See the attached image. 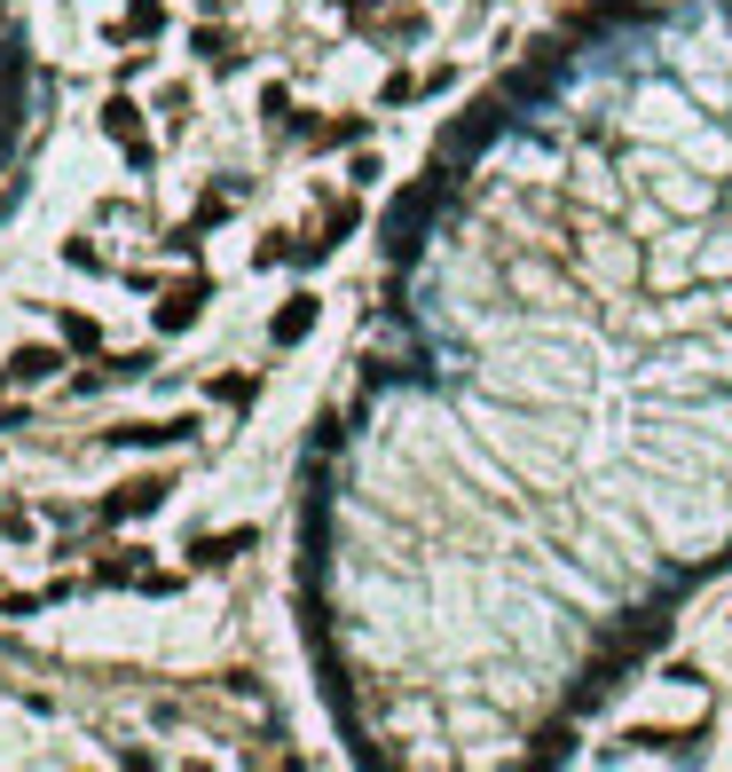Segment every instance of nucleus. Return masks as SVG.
<instances>
[{
    "mask_svg": "<svg viewBox=\"0 0 732 772\" xmlns=\"http://www.w3.org/2000/svg\"><path fill=\"white\" fill-rule=\"evenodd\" d=\"M56 371H63V348H17V355H9V379H17V387L56 379Z\"/></svg>",
    "mask_w": 732,
    "mask_h": 772,
    "instance_id": "nucleus-10",
    "label": "nucleus"
},
{
    "mask_svg": "<svg viewBox=\"0 0 732 772\" xmlns=\"http://www.w3.org/2000/svg\"><path fill=\"white\" fill-rule=\"evenodd\" d=\"M237 552H252V529H229V537H198V544H190V568H229Z\"/></svg>",
    "mask_w": 732,
    "mask_h": 772,
    "instance_id": "nucleus-9",
    "label": "nucleus"
},
{
    "mask_svg": "<svg viewBox=\"0 0 732 772\" xmlns=\"http://www.w3.org/2000/svg\"><path fill=\"white\" fill-rule=\"evenodd\" d=\"M292 252H300L292 237H260V244H252V269H277V261H292Z\"/></svg>",
    "mask_w": 732,
    "mask_h": 772,
    "instance_id": "nucleus-15",
    "label": "nucleus"
},
{
    "mask_svg": "<svg viewBox=\"0 0 732 772\" xmlns=\"http://www.w3.org/2000/svg\"><path fill=\"white\" fill-rule=\"evenodd\" d=\"M190 48H198V56H205V63L221 71V79H237V71H244V48H237V40H229L221 24H198V32H190Z\"/></svg>",
    "mask_w": 732,
    "mask_h": 772,
    "instance_id": "nucleus-8",
    "label": "nucleus"
},
{
    "mask_svg": "<svg viewBox=\"0 0 732 772\" xmlns=\"http://www.w3.org/2000/svg\"><path fill=\"white\" fill-rule=\"evenodd\" d=\"M339 442H347V418H315L308 425V458H331Z\"/></svg>",
    "mask_w": 732,
    "mask_h": 772,
    "instance_id": "nucleus-14",
    "label": "nucleus"
},
{
    "mask_svg": "<svg viewBox=\"0 0 732 772\" xmlns=\"http://www.w3.org/2000/svg\"><path fill=\"white\" fill-rule=\"evenodd\" d=\"M300 134H308L315 150H347V142L371 134V119H362V111H347V119H300Z\"/></svg>",
    "mask_w": 732,
    "mask_h": 772,
    "instance_id": "nucleus-7",
    "label": "nucleus"
},
{
    "mask_svg": "<svg viewBox=\"0 0 732 772\" xmlns=\"http://www.w3.org/2000/svg\"><path fill=\"white\" fill-rule=\"evenodd\" d=\"M56 331H63V348H71V355H96V348H103V323H96V315H79V308H63V315H56Z\"/></svg>",
    "mask_w": 732,
    "mask_h": 772,
    "instance_id": "nucleus-11",
    "label": "nucleus"
},
{
    "mask_svg": "<svg viewBox=\"0 0 732 772\" xmlns=\"http://www.w3.org/2000/svg\"><path fill=\"white\" fill-rule=\"evenodd\" d=\"M213 402H221V410H252V402H260V379H252V371H221V379H213Z\"/></svg>",
    "mask_w": 732,
    "mask_h": 772,
    "instance_id": "nucleus-12",
    "label": "nucleus"
},
{
    "mask_svg": "<svg viewBox=\"0 0 732 772\" xmlns=\"http://www.w3.org/2000/svg\"><path fill=\"white\" fill-rule=\"evenodd\" d=\"M158 111H166V119L181 127V119H190V88H166V96H158Z\"/></svg>",
    "mask_w": 732,
    "mask_h": 772,
    "instance_id": "nucleus-21",
    "label": "nucleus"
},
{
    "mask_svg": "<svg viewBox=\"0 0 732 772\" xmlns=\"http://www.w3.org/2000/svg\"><path fill=\"white\" fill-rule=\"evenodd\" d=\"M315 315H323V308H315V292H292L277 315H268V339H277V348H300V339L315 331Z\"/></svg>",
    "mask_w": 732,
    "mask_h": 772,
    "instance_id": "nucleus-6",
    "label": "nucleus"
},
{
    "mask_svg": "<svg viewBox=\"0 0 732 772\" xmlns=\"http://www.w3.org/2000/svg\"><path fill=\"white\" fill-rule=\"evenodd\" d=\"M198 434V418H134V425H111V450H181Z\"/></svg>",
    "mask_w": 732,
    "mask_h": 772,
    "instance_id": "nucleus-2",
    "label": "nucleus"
},
{
    "mask_svg": "<svg viewBox=\"0 0 732 772\" xmlns=\"http://www.w3.org/2000/svg\"><path fill=\"white\" fill-rule=\"evenodd\" d=\"M142 575H150V568H142L134 552H127V560H103V568H96V583H142Z\"/></svg>",
    "mask_w": 732,
    "mask_h": 772,
    "instance_id": "nucleus-16",
    "label": "nucleus"
},
{
    "mask_svg": "<svg viewBox=\"0 0 732 772\" xmlns=\"http://www.w3.org/2000/svg\"><path fill=\"white\" fill-rule=\"evenodd\" d=\"M260 111H268V119L292 111V88H284V79H268V88H260Z\"/></svg>",
    "mask_w": 732,
    "mask_h": 772,
    "instance_id": "nucleus-19",
    "label": "nucleus"
},
{
    "mask_svg": "<svg viewBox=\"0 0 732 772\" xmlns=\"http://www.w3.org/2000/svg\"><path fill=\"white\" fill-rule=\"evenodd\" d=\"M410 96H425V79H410V71H394L387 88H379V103H387V111H394V103H410Z\"/></svg>",
    "mask_w": 732,
    "mask_h": 772,
    "instance_id": "nucleus-17",
    "label": "nucleus"
},
{
    "mask_svg": "<svg viewBox=\"0 0 732 772\" xmlns=\"http://www.w3.org/2000/svg\"><path fill=\"white\" fill-rule=\"evenodd\" d=\"M379 174H387V166H379V158H371V150H354V166H347V182H354V190H371V182H379Z\"/></svg>",
    "mask_w": 732,
    "mask_h": 772,
    "instance_id": "nucleus-18",
    "label": "nucleus"
},
{
    "mask_svg": "<svg viewBox=\"0 0 732 772\" xmlns=\"http://www.w3.org/2000/svg\"><path fill=\"white\" fill-rule=\"evenodd\" d=\"M0 537H17V544L32 537V521H24V512H17V504H0Z\"/></svg>",
    "mask_w": 732,
    "mask_h": 772,
    "instance_id": "nucleus-22",
    "label": "nucleus"
},
{
    "mask_svg": "<svg viewBox=\"0 0 732 772\" xmlns=\"http://www.w3.org/2000/svg\"><path fill=\"white\" fill-rule=\"evenodd\" d=\"M103 134L127 150V166H134V174H150V166H158V142H150V127H142V103H134L127 88L103 103Z\"/></svg>",
    "mask_w": 732,
    "mask_h": 772,
    "instance_id": "nucleus-1",
    "label": "nucleus"
},
{
    "mask_svg": "<svg viewBox=\"0 0 732 772\" xmlns=\"http://www.w3.org/2000/svg\"><path fill=\"white\" fill-rule=\"evenodd\" d=\"M205 300H213V277H181V284H166V292H158V331H190V323L205 315Z\"/></svg>",
    "mask_w": 732,
    "mask_h": 772,
    "instance_id": "nucleus-3",
    "label": "nucleus"
},
{
    "mask_svg": "<svg viewBox=\"0 0 732 772\" xmlns=\"http://www.w3.org/2000/svg\"><path fill=\"white\" fill-rule=\"evenodd\" d=\"M158 371V355L150 348H134V355H103L96 371H79L71 379V394H103V387H134V379H150Z\"/></svg>",
    "mask_w": 732,
    "mask_h": 772,
    "instance_id": "nucleus-4",
    "label": "nucleus"
},
{
    "mask_svg": "<svg viewBox=\"0 0 732 772\" xmlns=\"http://www.w3.org/2000/svg\"><path fill=\"white\" fill-rule=\"evenodd\" d=\"M166 497H173V473H142V481L111 489V497H103V512H111V521H142V512H158Z\"/></svg>",
    "mask_w": 732,
    "mask_h": 772,
    "instance_id": "nucleus-5",
    "label": "nucleus"
},
{
    "mask_svg": "<svg viewBox=\"0 0 732 772\" xmlns=\"http://www.w3.org/2000/svg\"><path fill=\"white\" fill-rule=\"evenodd\" d=\"M331 9H347V17H371V9H379V0H331Z\"/></svg>",
    "mask_w": 732,
    "mask_h": 772,
    "instance_id": "nucleus-23",
    "label": "nucleus"
},
{
    "mask_svg": "<svg viewBox=\"0 0 732 772\" xmlns=\"http://www.w3.org/2000/svg\"><path fill=\"white\" fill-rule=\"evenodd\" d=\"M127 32H134V40H158V32H166V0H127L119 40H127Z\"/></svg>",
    "mask_w": 732,
    "mask_h": 772,
    "instance_id": "nucleus-13",
    "label": "nucleus"
},
{
    "mask_svg": "<svg viewBox=\"0 0 732 772\" xmlns=\"http://www.w3.org/2000/svg\"><path fill=\"white\" fill-rule=\"evenodd\" d=\"M63 261H71V269H103V252L87 244V237H71V244H63Z\"/></svg>",
    "mask_w": 732,
    "mask_h": 772,
    "instance_id": "nucleus-20",
    "label": "nucleus"
}]
</instances>
